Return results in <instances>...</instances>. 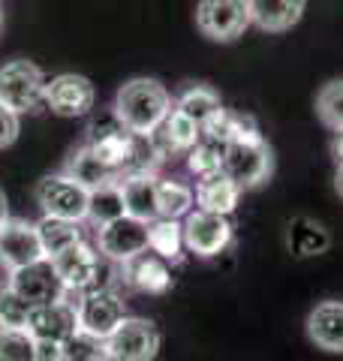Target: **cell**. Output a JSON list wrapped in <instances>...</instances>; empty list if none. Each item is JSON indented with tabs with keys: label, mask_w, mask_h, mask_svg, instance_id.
<instances>
[{
	"label": "cell",
	"mask_w": 343,
	"mask_h": 361,
	"mask_svg": "<svg viewBox=\"0 0 343 361\" xmlns=\"http://www.w3.org/2000/svg\"><path fill=\"white\" fill-rule=\"evenodd\" d=\"M172 106H175V99L157 78H130L114 94L112 111L130 133H136L139 139H148L169 118Z\"/></svg>",
	"instance_id": "cell-1"
},
{
	"label": "cell",
	"mask_w": 343,
	"mask_h": 361,
	"mask_svg": "<svg viewBox=\"0 0 343 361\" xmlns=\"http://www.w3.org/2000/svg\"><path fill=\"white\" fill-rule=\"evenodd\" d=\"M223 172L241 190H256L274 175V151L250 118H241L232 142L226 145Z\"/></svg>",
	"instance_id": "cell-2"
},
{
	"label": "cell",
	"mask_w": 343,
	"mask_h": 361,
	"mask_svg": "<svg viewBox=\"0 0 343 361\" xmlns=\"http://www.w3.org/2000/svg\"><path fill=\"white\" fill-rule=\"evenodd\" d=\"M0 103L18 115H30L45 103V75L33 61H9L0 66Z\"/></svg>",
	"instance_id": "cell-3"
},
{
	"label": "cell",
	"mask_w": 343,
	"mask_h": 361,
	"mask_svg": "<svg viewBox=\"0 0 343 361\" xmlns=\"http://www.w3.org/2000/svg\"><path fill=\"white\" fill-rule=\"evenodd\" d=\"M76 304V316H78V329L97 337H109L118 322L127 316L124 310V298L114 292L112 286H94L85 292H66Z\"/></svg>",
	"instance_id": "cell-4"
},
{
	"label": "cell",
	"mask_w": 343,
	"mask_h": 361,
	"mask_svg": "<svg viewBox=\"0 0 343 361\" xmlns=\"http://www.w3.org/2000/svg\"><path fill=\"white\" fill-rule=\"evenodd\" d=\"M88 145L94 148V154L100 160H106L109 166H114L121 175L133 172V160L139 154V135L130 133L124 123L112 115H106L102 121H94L88 127Z\"/></svg>",
	"instance_id": "cell-5"
},
{
	"label": "cell",
	"mask_w": 343,
	"mask_h": 361,
	"mask_svg": "<svg viewBox=\"0 0 343 361\" xmlns=\"http://www.w3.org/2000/svg\"><path fill=\"white\" fill-rule=\"evenodd\" d=\"M37 205L49 217H64L85 223L88 220V205H90V190L73 180L66 172L61 175H45L37 184Z\"/></svg>",
	"instance_id": "cell-6"
},
{
	"label": "cell",
	"mask_w": 343,
	"mask_h": 361,
	"mask_svg": "<svg viewBox=\"0 0 343 361\" xmlns=\"http://www.w3.org/2000/svg\"><path fill=\"white\" fill-rule=\"evenodd\" d=\"M196 27L211 42H235L250 27L247 0H199Z\"/></svg>",
	"instance_id": "cell-7"
},
{
	"label": "cell",
	"mask_w": 343,
	"mask_h": 361,
	"mask_svg": "<svg viewBox=\"0 0 343 361\" xmlns=\"http://www.w3.org/2000/svg\"><path fill=\"white\" fill-rule=\"evenodd\" d=\"M109 355L112 361H154L160 353V331L145 316H124L109 337Z\"/></svg>",
	"instance_id": "cell-8"
},
{
	"label": "cell",
	"mask_w": 343,
	"mask_h": 361,
	"mask_svg": "<svg viewBox=\"0 0 343 361\" xmlns=\"http://www.w3.org/2000/svg\"><path fill=\"white\" fill-rule=\"evenodd\" d=\"M235 238V226L229 223L226 214L211 211H190L184 217V247L199 259L220 256Z\"/></svg>",
	"instance_id": "cell-9"
},
{
	"label": "cell",
	"mask_w": 343,
	"mask_h": 361,
	"mask_svg": "<svg viewBox=\"0 0 343 361\" xmlns=\"http://www.w3.org/2000/svg\"><path fill=\"white\" fill-rule=\"evenodd\" d=\"M97 250L102 253V259L118 262V265L142 256L148 250V223L124 214V217L100 226L97 229Z\"/></svg>",
	"instance_id": "cell-10"
},
{
	"label": "cell",
	"mask_w": 343,
	"mask_h": 361,
	"mask_svg": "<svg viewBox=\"0 0 343 361\" xmlns=\"http://www.w3.org/2000/svg\"><path fill=\"white\" fill-rule=\"evenodd\" d=\"M54 265L57 277L66 292H85L100 286V274H102V253H97V247H90L85 238L73 244L70 250L57 253L54 259H49Z\"/></svg>",
	"instance_id": "cell-11"
},
{
	"label": "cell",
	"mask_w": 343,
	"mask_h": 361,
	"mask_svg": "<svg viewBox=\"0 0 343 361\" xmlns=\"http://www.w3.org/2000/svg\"><path fill=\"white\" fill-rule=\"evenodd\" d=\"M97 103V90L90 78L76 73H61L45 82V106L61 118H82Z\"/></svg>",
	"instance_id": "cell-12"
},
{
	"label": "cell",
	"mask_w": 343,
	"mask_h": 361,
	"mask_svg": "<svg viewBox=\"0 0 343 361\" xmlns=\"http://www.w3.org/2000/svg\"><path fill=\"white\" fill-rule=\"evenodd\" d=\"M40 259H45V253H42V244H40L37 223L9 217L4 226H0V265L6 271L25 268L30 262H40Z\"/></svg>",
	"instance_id": "cell-13"
},
{
	"label": "cell",
	"mask_w": 343,
	"mask_h": 361,
	"mask_svg": "<svg viewBox=\"0 0 343 361\" xmlns=\"http://www.w3.org/2000/svg\"><path fill=\"white\" fill-rule=\"evenodd\" d=\"M9 286H13L25 301H30L33 307L66 295L61 277H57V271L49 259H40V262H30L25 268L9 271Z\"/></svg>",
	"instance_id": "cell-14"
},
{
	"label": "cell",
	"mask_w": 343,
	"mask_h": 361,
	"mask_svg": "<svg viewBox=\"0 0 343 361\" xmlns=\"http://www.w3.org/2000/svg\"><path fill=\"white\" fill-rule=\"evenodd\" d=\"M304 334L316 349L328 355H343V301L325 298L307 313Z\"/></svg>",
	"instance_id": "cell-15"
},
{
	"label": "cell",
	"mask_w": 343,
	"mask_h": 361,
	"mask_svg": "<svg viewBox=\"0 0 343 361\" xmlns=\"http://www.w3.org/2000/svg\"><path fill=\"white\" fill-rule=\"evenodd\" d=\"M28 331L37 337V341H54L64 343L70 334L78 331V316H76V304L70 295L49 301V304H37L30 310V322Z\"/></svg>",
	"instance_id": "cell-16"
},
{
	"label": "cell",
	"mask_w": 343,
	"mask_h": 361,
	"mask_svg": "<svg viewBox=\"0 0 343 361\" xmlns=\"http://www.w3.org/2000/svg\"><path fill=\"white\" fill-rule=\"evenodd\" d=\"M121 193L130 217H139L145 223L160 217V178L151 169H133V172L121 175Z\"/></svg>",
	"instance_id": "cell-17"
},
{
	"label": "cell",
	"mask_w": 343,
	"mask_h": 361,
	"mask_svg": "<svg viewBox=\"0 0 343 361\" xmlns=\"http://www.w3.org/2000/svg\"><path fill=\"white\" fill-rule=\"evenodd\" d=\"M121 280L136 292H148V295H163L172 289V271L166 265V259H160L157 253H142L121 265Z\"/></svg>",
	"instance_id": "cell-18"
},
{
	"label": "cell",
	"mask_w": 343,
	"mask_h": 361,
	"mask_svg": "<svg viewBox=\"0 0 343 361\" xmlns=\"http://www.w3.org/2000/svg\"><path fill=\"white\" fill-rule=\"evenodd\" d=\"M250 25L265 33H286L304 18L307 0H247Z\"/></svg>",
	"instance_id": "cell-19"
},
{
	"label": "cell",
	"mask_w": 343,
	"mask_h": 361,
	"mask_svg": "<svg viewBox=\"0 0 343 361\" xmlns=\"http://www.w3.org/2000/svg\"><path fill=\"white\" fill-rule=\"evenodd\" d=\"M196 208L199 211H211V214H232L238 208V199H241L244 190L235 184L232 178L226 172H217V175H208V178H199L196 184Z\"/></svg>",
	"instance_id": "cell-20"
},
{
	"label": "cell",
	"mask_w": 343,
	"mask_h": 361,
	"mask_svg": "<svg viewBox=\"0 0 343 361\" xmlns=\"http://www.w3.org/2000/svg\"><path fill=\"white\" fill-rule=\"evenodd\" d=\"M64 172L70 175L73 180H78L82 187H88V190H97V187H102V184H112V180H121L118 169L109 166L106 160H100L88 142L82 145V148H76V151L70 154V160H66Z\"/></svg>",
	"instance_id": "cell-21"
},
{
	"label": "cell",
	"mask_w": 343,
	"mask_h": 361,
	"mask_svg": "<svg viewBox=\"0 0 343 361\" xmlns=\"http://www.w3.org/2000/svg\"><path fill=\"white\" fill-rule=\"evenodd\" d=\"M148 250L157 253L166 262H181L184 259V223L157 217L148 223Z\"/></svg>",
	"instance_id": "cell-22"
},
{
	"label": "cell",
	"mask_w": 343,
	"mask_h": 361,
	"mask_svg": "<svg viewBox=\"0 0 343 361\" xmlns=\"http://www.w3.org/2000/svg\"><path fill=\"white\" fill-rule=\"evenodd\" d=\"M37 232H40V244H42L45 259H54L57 253L70 250L73 244L82 241V223L64 220V217H49V214H42V220L37 223Z\"/></svg>",
	"instance_id": "cell-23"
},
{
	"label": "cell",
	"mask_w": 343,
	"mask_h": 361,
	"mask_svg": "<svg viewBox=\"0 0 343 361\" xmlns=\"http://www.w3.org/2000/svg\"><path fill=\"white\" fill-rule=\"evenodd\" d=\"M175 109L181 111V115H187L190 121H196L199 127H205V123L223 109V103H220V94H217L214 87L190 85L175 97Z\"/></svg>",
	"instance_id": "cell-24"
},
{
	"label": "cell",
	"mask_w": 343,
	"mask_h": 361,
	"mask_svg": "<svg viewBox=\"0 0 343 361\" xmlns=\"http://www.w3.org/2000/svg\"><path fill=\"white\" fill-rule=\"evenodd\" d=\"M127 214L124 205V193H121V180H112V184H102L97 190H90V205H88V220L97 226H106L112 220H118Z\"/></svg>",
	"instance_id": "cell-25"
},
{
	"label": "cell",
	"mask_w": 343,
	"mask_h": 361,
	"mask_svg": "<svg viewBox=\"0 0 343 361\" xmlns=\"http://www.w3.org/2000/svg\"><path fill=\"white\" fill-rule=\"evenodd\" d=\"M328 232L319 226L316 220L311 217H299V220H292L289 223V250L295 256H319L323 250H328Z\"/></svg>",
	"instance_id": "cell-26"
},
{
	"label": "cell",
	"mask_w": 343,
	"mask_h": 361,
	"mask_svg": "<svg viewBox=\"0 0 343 361\" xmlns=\"http://www.w3.org/2000/svg\"><path fill=\"white\" fill-rule=\"evenodd\" d=\"M223 160H226V142L208 139V135H202L196 142V148L187 151V169L196 178H208V175L223 172Z\"/></svg>",
	"instance_id": "cell-27"
},
{
	"label": "cell",
	"mask_w": 343,
	"mask_h": 361,
	"mask_svg": "<svg viewBox=\"0 0 343 361\" xmlns=\"http://www.w3.org/2000/svg\"><path fill=\"white\" fill-rule=\"evenodd\" d=\"M61 361H112L106 337H97L78 329L61 343Z\"/></svg>",
	"instance_id": "cell-28"
},
{
	"label": "cell",
	"mask_w": 343,
	"mask_h": 361,
	"mask_svg": "<svg viewBox=\"0 0 343 361\" xmlns=\"http://www.w3.org/2000/svg\"><path fill=\"white\" fill-rule=\"evenodd\" d=\"M157 199H160V217H169V220H184L193 211V205H196V193L175 178L160 180Z\"/></svg>",
	"instance_id": "cell-29"
},
{
	"label": "cell",
	"mask_w": 343,
	"mask_h": 361,
	"mask_svg": "<svg viewBox=\"0 0 343 361\" xmlns=\"http://www.w3.org/2000/svg\"><path fill=\"white\" fill-rule=\"evenodd\" d=\"M313 109L316 118L323 121V127H328L331 133L343 130V78H331L319 87Z\"/></svg>",
	"instance_id": "cell-30"
},
{
	"label": "cell",
	"mask_w": 343,
	"mask_h": 361,
	"mask_svg": "<svg viewBox=\"0 0 343 361\" xmlns=\"http://www.w3.org/2000/svg\"><path fill=\"white\" fill-rule=\"evenodd\" d=\"M33 304L25 301L13 286H0V329L4 331H28Z\"/></svg>",
	"instance_id": "cell-31"
},
{
	"label": "cell",
	"mask_w": 343,
	"mask_h": 361,
	"mask_svg": "<svg viewBox=\"0 0 343 361\" xmlns=\"http://www.w3.org/2000/svg\"><path fill=\"white\" fill-rule=\"evenodd\" d=\"M37 337L30 331H4L0 329V361H33Z\"/></svg>",
	"instance_id": "cell-32"
},
{
	"label": "cell",
	"mask_w": 343,
	"mask_h": 361,
	"mask_svg": "<svg viewBox=\"0 0 343 361\" xmlns=\"http://www.w3.org/2000/svg\"><path fill=\"white\" fill-rule=\"evenodd\" d=\"M18 133H21V115L0 103V151L9 148V145H16Z\"/></svg>",
	"instance_id": "cell-33"
},
{
	"label": "cell",
	"mask_w": 343,
	"mask_h": 361,
	"mask_svg": "<svg viewBox=\"0 0 343 361\" xmlns=\"http://www.w3.org/2000/svg\"><path fill=\"white\" fill-rule=\"evenodd\" d=\"M33 361H61V343L37 341V355H33Z\"/></svg>",
	"instance_id": "cell-34"
},
{
	"label": "cell",
	"mask_w": 343,
	"mask_h": 361,
	"mask_svg": "<svg viewBox=\"0 0 343 361\" xmlns=\"http://www.w3.org/2000/svg\"><path fill=\"white\" fill-rule=\"evenodd\" d=\"M331 157H335L337 166H343V130L335 133V139H331Z\"/></svg>",
	"instance_id": "cell-35"
},
{
	"label": "cell",
	"mask_w": 343,
	"mask_h": 361,
	"mask_svg": "<svg viewBox=\"0 0 343 361\" xmlns=\"http://www.w3.org/2000/svg\"><path fill=\"white\" fill-rule=\"evenodd\" d=\"M9 220V205H6V196H4V190H0V226H4Z\"/></svg>",
	"instance_id": "cell-36"
},
{
	"label": "cell",
	"mask_w": 343,
	"mask_h": 361,
	"mask_svg": "<svg viewBox=\"0 0 343 361\" xmlns=\"http://www.w3.org/2000/svg\"><path fill=\"white\" fill-rule=\"evenodd\" d=\"M335 190H337V196H343V166H337V172H335Z\"/></svg>",
	"instance_id": "cell-37"
},
{
	"label": "cell",
	"mask_w": 343,
	"mask_h": 361,
	"mask_svg": "<svg viewBox=\"0 0 343 361\" xmlns=\"http://www.w3.org/2000/svg\"><path fill=\"white\" fill-rule=\"evenodd\" d=\"M0 27H4V13H0Z\"/></svg>",
	"instance_id": "cell-38"
}]
</instances>
